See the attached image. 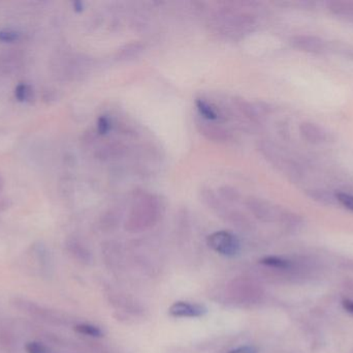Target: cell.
<instances>
[{
    "label": "cell",
    "mask_w": 353,
    "mask_h": 353,
    "mask_svg": "<svg viewBox=\"0 0 353 353\" xmlns=\"http://www.w3.org/2000/svg\"><path fill=\"white\" fill-rule=\"evenodd\" d=\"M74 331L81 335L88 336V337L101 338L103 336V331L99 327L89 325V323H81V325H76Z\"/></svg>",
    "instance_id": "obj_13"
},
{
    "label": "cell",
    "mask_w": 353,
    "mask_h": 353,
    "mask_svg": "<svg viewBox=\"0 0 353 353\" xmlns=\"http://www.w3.org/2000/svg\"><path fill=\"white\" fill-rule=\"evenodd\" d=\"M261 155L280 171L290 176V180H296L302 173L300 165L290 158L281 147L270 141H263L259 145Z\"/></svg>",
    "instance_id": "obj_1"
},
{
    "label": "cell",
    "mask_w": 353,
    "mask_h": 353,
    "mask_svg": "<svg viewBox=\"0 0 353 353\" xmlns=\"http://www.w3.org/2000/svg\"><path fill=\"white\" fill-rule=\"evenodd\" d=\"M2 188V180L1 178H0V190H1Z\"/></svg>",
    "instance_id": "obj_23"
},
{
    "label": "cell",
    "mask_w": 353,
    "mask_h": 353,
    "mask_svg": "<svg viewBox=\"0 0 353 353\" xmlns=\"http://www.w3.org/2000/svg\"><path fill=\"white\" fill-rule=\"evenodd\" d=\"M208 309L203 305L193 303L176 302L169 309V314L176 318H196L207 314Z\"/></svg>",
    "instance_id": "obj_7"
},
{
    "label": "cell",
    "mask_w": 353,
    "mask_h": 353,
    "mask_svg": "<svg viewBox=\"0 0 353 353\" xmlns=\"http://www.w3.org/2000/svg\"><path fill=\"white\" fill-rule=\"evenodd\" d=\"M14 95H16V97L19 101L26 102L30 99V95H32V90H31L28 85L22 83V84H19L18 86H17L16 90H14Z\"/></svg>",
    "instance_id": "obj_15"
},
{
    "label": "cell",
    "mask_w": 353,
    "mask_h": 353,
    "mask_svg": "<svg viewBox=\"0 0 353 353\" xmlns=\"http://www.w3.org/2000/svg\"><path fill=\"white\" fill-rule=\"evenodd\" d=\"M327 8L334 16L353 22V1H330L327 2Z\"/></svg>",
    "instance_id": "obj_10"
},
{
    "label": "cell",
    "mask_w": 353,
    "mask_h": 353,
    "mask_svg": "<svg viewBox=\"0 0 353 353\" xmlns=\"http://www.w3.org/2000/svg\"><path fill=\"white\" fill-rule=\"evenodd\" d=\"M301 136L310 143L319 144V143L329 142L332 139V135L329 131L325 130L319 124L314 122H303L300 126Z\"/></svg>",
    "instance_id": "obj_8"
},
{
    "label": "cell",
    "mask_w": 353,
    "mask_h": 353,
    "mask_svg": "<svg viewBox=\"0 0 353 353\" xmlns=\"http://www.w3.org/2000/svg\"><path fill=\"white\" fill-rule=\"evenodd\" d=\"M195 126H196L199 132L208 140L225 143L230 142L234 139L230 131L222 126L221 124H216V122H208V120L199 117L195 120Z\"/></svg>",
    "instance_id": "obj_5"
},
{
    "label": "cell",
    "mask_w": 353,
    "mask_h": 353,
    "mask_svg": "<svg viewBox=\"0 0 353 353\" xmlns=\"http://www.w3.org/2000/svg\"><path fill=\"white\" fill-rule=\"evenodd\" d=\"M342 305H343V308L345 309L347 312L353 315V300H344L343 302H342Z\"/></svg>",
    "instance_id": "obj_21"
},
{
    "label": "cell",
    "mask_w": 353,
    "mask_h": 353,
    "mask_svg": "<svg viewBox=\"0 0 353 353\" xmlns=\"http://www.w3.org/2000/svg\"><path fill=\"white\" fill-rule=\"evenodd\" d=\"M292 47L308 53L321 54L327 51V41L315 35H294L290 39Z\"/></svg>",
    "instance_id": "obj_6"
},
{
    "label": "cell",
    "mask_w": 353,
    "mask_h": 353,
    "mask_svg": "<svg viewBox=\"0 0 353 353\" xmlns=\"http://www.w3.org/2000/svg\"><path fill=\"white\" fill-rule=\"evenodd\" d=\"M10 305L17 310L33 318L39 319L43 323H58L59 318L55 313L52 312L48 308L37 304L32 300H27L23 298H14L10 300Z\"/></svg>",
    "instance_id": "obj_4"
},
{
    "label": "cell",
    "mask_w": 353,
    "mask_h": 353,
    "mask_svg": "<svg viewBox=\"0 0 353 353\" xmlns=\"http://www.w3.org/2000/svg\"><path fill=\"white\" fill-rule=\"evenodd\" d=\"M208 246L218 254L225 257H234L240 253L241 242L234 234L230 231H216L207 238Z\"/></svg>",
    "instance_id": "obj_3"
},
{
    "label": "cell",
    "mask_w": 353,
    "mask_h": 353,
    "mask_svg": "<svg viewBox=\"0 0 353 353\" xmlns=\"http://www.w3.org/2000/svg\"><path fill=\"white\" fill-rule=\"evenodd\" d=\"M197 111L199 113V117L208 122H220V120H225V116L222 113L221 108L218 107L216 104L212 103L211 101L199 97L195 101Z\"/></svg>",
    "instance_id": "obj_9"
},
{
    "label": "cell",
    "mask_w": 353,
    "mask_h": 353,
    "mask_svg": "<svg viewBox=\"0 0 353 353\" xmlns=\"http://www.w3.org/2000/svg\"><path fill=\"white\" fill-rule=\"evenodd\" d=\"M246 207L255 215L267 221H275V220H285L292 223H298V217L296 215L283 211L280 207L272 204L269 201L263 199L249 197L246 200Z\"/></svg>",
    "instance_id": "obj_2"
},
{
    "label": "cell",
    "mask_w": 353,
    "mask_h": 353,
    "mask_svg": "<svg viewBox=\"0 0 353 353\" xmlns=\"http://www.w3.org/2000/svg\"><path fill=\"white\" fill-rule=\"evenodd\" d=\"M306 194L309 198L321 203V204L335 205L338 203L336 193H332L327 190H323V189H311V190H307Z\"/></svg>",
    "instance_id": "obj_11"
},
{
    "label": "cell",
    "mask_w": 353,
    "mask_h": 353,
    "mask_svg": "<svg viewBox=\"0 0 353 353\" xmlns=\"http://www.w3.org/2000/svg\"><path fill=\"white\" fill-rule=\"evenodd\" d=\"M259 263L261 265H265V267H274V269H288L292 267V263H290V260L275 256L265 257Z\"/></svg>",
    "instance_id": "obj_12"
},
{
    "label": "cell",
    "mask_w": 353,
    "mask_h": 353,
    "mask_svg": "<svg viewBox=\"0 0 353 353\" xmlns=\"http://www.w3.org/2000/svg\"><path fill=\"white\" fill-rule=\"evenodd\" d=\"M25 352L27 353H50L49 350L39 342H28L25 345Z\"/></svg>",
    "instance_id": "obj_17"
},
{
    "label": "cell",
    "mask_w": 353,
    "mask_h": 353,
    "mask_svg": "<svg viewBox=\"0 0 353 353\" xmlns=\"http://www.w3.org/2000/svg\"><path fill=\"white\" fill-rule=\"evenodd\" d=\"M74 6H76V10H82V3H81V2H76V3H74Z\"/></svg>",
    "instance_id": "obj_22"
},
{
    "label": "cell",
    "mask_w": 353,
    "mask_h": 353,
    "mask_svg": "<svg viewBox=\"0 0 353 353\" xmlns=\"http://www.w3.org/2000/svg\"><path fill=\"white\" fill-rule=\"evenodd\" d=\"M228 353H257V350L253 346H241Z\"/></svg>",
    "instance_id": "obj_20"
},
{
    "label": "cell",
    "mask_w": 353,
    "mask_h": 353,
    "mask_svg": "<svg viewBox=\"0 0 353 353\" xmlns=\"http://www.w3.org/2000/svg\"><path fill=\"white\" fill-rule=\"evenodd\" d=\"M0 346L8 352L14 347V335L10 332L0 330Z\"/></svg>",
    "instance_id": "obj_14"
},
{
    "label": "cell",
    "mask_w": 353,
    "mask_h": 353,
    "mask_svg": "<svg viewBox=\"0 0 353 353\" xmlns=\"http://www.w3.org/2000/svg\"><path fill=\"white\" fill-rule=\"evenodd\" d=\"M111 128V124H110V120H108L107 117H101L99 120V124H97V128H99V132L101 134H105Z\"/></svg>",
    "instance_id": "obj_19"
},
{
    "label": "cell",
    "mask_w": 353,
    "mask_h": 353,
    "mask_svg": "<svg viewBox=\"0 0 353 353\" xmlns=\"http://www.w3.org/2000/svg\"><path fill=\"white\" fill-rule=\"evenodd\" d=\"M336 197H337L338 203L353 211V195L348 194V193L337 192Z\"/></svg>",
    "instance_id": "obj_16"
},
{
    "label": "cell",
    "mask_w": 353,
    "mask_h": 353,
    "mask_svg": "<svg viewBox=\"0 0 353 353\" xmlns=\"http://www.w3.org/2000/svg\"><path fill=\"white\" fill-rule=\"evenodd\" d=\"M19 39V33L14 30H0V41H14Z\"/></svg>",
    "instance_id": "obj_18"
}]
</instances>
